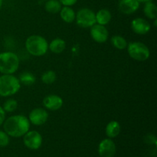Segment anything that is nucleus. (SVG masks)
I'll return each instance as SVG.
<instances>
[{"label": "nucleus", "instance_id": "1", "mask_svg": "<svg viewBox=\"0 0 157 157\" xmlns=\"http://www.w3.org/2000/svg\"><path fill=\"white\" fill-rule=\"evenodd\" d=\"M4 131L12 137H21L30 129L29 118L23 115H14L5 120L3 123Z\"/></svg>", "mask_w": 157, "mask_h": 157}, {"label": "nucleus", "instance_id": "2", "mask_svg": "<svg viewBox=\"0 0 157 157\" xmlns=\"http://www.w3.org/2000/svg\"><path fill=\"white\" fill-rule=\"evenodd\" d=\"M25 44L27 52L32 56H43L48 50V43L47 40L41 35H31L26 39Z\"/></svg>", "mask_w": 157, "mask_h": 157}, {"label": "nucleus", "instance_id": "3", "mask_svg": "<svg viewBox=\"0 0 157 157\" xmlns=\"http://www.w3.org/2000/svg\"><path fill=\"white\" fill-rule=\"evenodd\" d=\"M19 67V58L16 54L11 52L0 53V73L13 75Z\"/></svg>", "mask_w": 157, "mask_h": 157}, {"label": "nucleus", "instance_id": "4", "mask_svg": "<svg viewBox=\"0 0 157 157\" xmlns=\"http://www.w3.org/2000/svg\"><path fill=\"white\" fill-rule=\"evenodd\" d=\"M21 88L18 78L13 75L0 76V97H10L15 94Z\"/></svg>", "mask_w": 157, "mask_h": 157}, {"label": "nucleus", "instance_id": "5", "mask_svg": "<svg viewBox=\"0 0 157 157\" xmlns=\"http://www.w3.org/2000/svg\"><path fill=\"white\" fill-rule=\"evenodd\" d=\"M127 52L131 58L137 61H145L150 58V52L145 44L133 41L127 44Z\"/></svg>", "mask_w": 157, "mask_h": 157}, {"label": "nucleus", "instance_id": "6", "mask_svg": "<svg viewBox=\"0 0 157 157\" xmlns=\"http://www.w3.org/2000/svg\"><path fill=\"white\" fill-rule=\"evenodd\" d=\"M76 23L79 27L87 29L96 24L95 13L88 8H82L80 9L75 16Z\"/></svg>", "mask_w": 157, "mask_h": 157}, {"label": "nucleus", "instance_id": "7", "mask_svg": "<svg viewBox=\"0 0 157 157\" xmlns=\"http://www.w3.org/2000/svg\"><path fill=\"white\" fill-rule=\"evenodd\" d=\"M23 143L30 150H38L42 144V136L36 130L28 131L23 137Z\"/></svg>", "mask_w": 157, "mask_h": 157}, {"label": "nucleus", "instance_id": "8", "mask_svg": "<svg viewBox=\"0 0 157 157\" xmlns=\"http://www.w3.org/2000/svg\"><path fill=\"white\" fill-rule=\"evenodd\" d=\"M48 119V113L45 109L37 107L33 109L29 115V121L35 126H41L45 124Z\"/></svg>", "mask_w": 157, "mask_h": 157}, {"label": "nucleus", "instance_id": "9", "mask_svg": "<svg viewBox=\"0 0 157 157\" xmlns=\"http://www.w3.org/2000/svg\"><path fill=\"white\" fill-rule=\"evenodd\" d=\"M90 34L92 39L100 44L105 43L108 39L109 32L105 26L97 23L90 27Z\"/></svg>", "mask_w": 157, "mask_h": 157}, {"label": "nucleus", "instance_id": "10", "mask_svg": "<svg viewBox=\"0 0 157 157\" xmlns=\"http://www.w3.org/2000/svg\"><path fill=\"white\" fill-rule=\"evenodd\" d=\"M116 145L110 138L103 140L100 143L98 147V153L101 157H113L116 154Z\"/></svg>", "mask_w": 157, "mask_h": 157}, {"label": "nucleus", "instance_id": "11", "mask_svg": "<svg viewBox=\"0 0 157 157\" xmlns=\"http://www.w3.org/2000/svg\"><path fill=\"white\" fill-rule=\"evenodd\" d=\"M131 29L134 33L140 35H144L148 33L151 29L150 23L143 18H134L131 21Z\"/></svg>", "mask_w": 157, "mask_h": 157}, {"label": "nucleus", "instance_id": "12", "mask_svg": "<svg viewBox=\"0 0 157 157\" xmlns=\"http://www.w3.org/2000/svg\"><path fill=\"white\" fill-rule=\"evenodd\" d=\"M43 105L47 110L56 111L63 106V99L56 94H50L43 99Z\"/></svg>", "mask_w": 157, "mask_h": 157}, {"label": "nucleus", "instance_id": "13", "mask_svg": "<svg viewBox=\"0 0 157 157\" xmlns=\"http://www.w3.org/2000/svg\"><path fill=\"white\" fill-rule=\"evenodd\" d=\"M140 2L137 0H119L118 9L124 15H131L138 10Z\"/></svg>", "mask_w": 157, "mask_h": 157}, {"label": "nucleus", "instance_id": "14", "mask_svg": "<svg viewBox=\"0 0 157 157\" xmlns=\"http://www.w3.org/2000/svg\"><path fill=\"white\" fill-rule=\"evenodd\" d=\"M121 124L117 121H112L109 122L106 126L105 133L107 136H108V138L112 139V138L117 137L121 133Z\"/></svg>", "mask_w": 157, "mask_h": 157}, {"label": "nucleus", "instance_id": "15", "mask_svg": "<svg viewBox=\"0 0 157 157\" xmlns=\"http://www.w3.org/2000/svg\"><path fill=\"white\" fill-rule=\"evenodd\" d=\"M96 22L97 24L101 25H104L109 24L112 18L111 13L108 9H100L96 14Z\"/></svg>", "mask_w": 157, "mask_h": 157}, {"label": "nucleus", "instance_id": "16", "mask_svg": "<svg viewBox=\"0 0 157 157\" xmlns=\"http://www.w3.org/2000/svg\"><path fill=\"white\" fill-rule=\"evenodd\" d=\"M66 43L62 38H55L48 44V49L54 54H61L65 50Z\"/></svg>", "mask_w": 157, "mask_h": 157}, {"label": "nucleus", "instance_id": "17", "mask_svg": "<svg viewBox=\"0 0 157 157\" xmlns=\"http://www.w3.org/2000/svg\"><path fill=\"white\" fill-rule=\"evenodd\" d=\"M60 16L64 22L71 23L75 20L76 14L71 6H64L60 11Z\"/></svg>", "mask_w": 157, "mask_h": 157}, {"label": "nucleus", "instance_id": "18", "mask_svg": "<svg viewBox=\"0 0 157 157\" xmlns=\"http://www.w3.org/2000/svg\"><path fill=\"white\" fill-rule=\"evenodd\" d=\"M144 13L146 16L150 19H156L157 17V9L155 3L151 0L145 2L144 7Z\"/></svg>", "mask_w": 157, "mask_h": 157}, {"label": "nucleus", "instance_id": "19", "mask_svg": "<svg viewBox=\"0 0 157 157\" xmlns=\"http://www.w3.org/2000/svg\"><path fill=\"white\" fill-rule=\"evenodd\" d=\"M62 5L59 2V0H47L44 4V9L46 12L52 14H56L60 12Z\"/></svg>", "mask_w": 157, "mask_h": 157}, {"label": "nucleus", "instance_id": "20", "mask_svg": "<svg viewBox=\"0 0 157 157\" xmlns=\"http://www.w3.org/2000/svg\"><path fill=\"white\" fill-rule=\"evenodd\" d=\"M110 42L112 45L118 50H124L127 48V44H128L127 40L124 37L118 35L112 36V38H110Z\"/></svg>", "mask_w": 157, "mask_h": 157}, {"label": "nucleus", "instance_id": "21", "mask_svg": "<svg viewBox=\"0 0 157 157\" xmlns=\"http://www.w3.org/2000/svg\"><path fill=\"white\" fill-rule=\"evenodd\" d=\"M18 81L21 84H22L25 86H30L35 82V77L31 72L24 71L19 75Z\"/></svg>", "mask_w": 157, "mask_h": 157}, {"label": "nucleus", "instance_id": "22", "mask_svg": "<svg viewBox=\"0 0 157 157\" xmlns=\"http://www.w3.org/2000/svg\"><path fill=\"white\" fill-rule=\"evenodd\" d=\"M57 75L54 71L49 70L44 72L41 75V81L45 84H52L56 81Z\"/></svg>", "mask_w": 157, "mask_h": 157}, {"label": "nucleus", "instance_id": "23", "mask_svg": "<svg viewBox=\"0 0 157 157\" xmlns=\"http://www.w3.org/2000/svg\"><path fill=\"white\" fill-rule=\"evenodd\" d=\"M17 107H18V102L15 99H8L7 101H5L2 106L3 110L8 113L14 112L16 110Z\"/></svg>", "mask_w": 157, "mask_h": 157}, {"label": "nucleus", "instance_id": "24", "mask_svg": "<svg viewBox=\"0 0 157 157\" xmlns=\"http://www.w3.org/2000/svg\"><path fill=\"white\" fill-rule=\"evenodd\" d=\"M9 136L3 130H0V147H5L9 145Z\"/></svg>", "mask_w": 157, "mask_h": 157}, {"label": "nucleus", "instance_id": "25", "mask_svg": "<svg viewBox=\"0 0 157 157\" xmlns=\"http://www.w3.org/2000/svg\"><path fill=\"white\" fill-rule=\"evenodd\" d=\"M145 141L147 144H154V145L156 144V138L153 135H147L145 137Z\"/></svg>", "mask_w": 157, "mask_h": 157}, {"label": "nucleus", "instance_id": "26", "mask_svg": "<svg viewBox=\"0 0 157 157\" xmlns=\"http://www.w3.org/2000/svg\"><path fill=\"white\" fill-rule=\"evenodd\" d=\"M61 4L64 6H72L78 2V0H59Z\"/></svg>", "mask_w": 157, "mask_h": 157}, {"label": "nucleus", "instance_id": "27", "mask_svg": "<svg viewBox=\"0 0 157 157\" xmlns=\"http://www.w3.org/2000/svg\"><path fill=\"white\" fill-rule=\"evenodd\" d=\"M6 120V111L3 110L2 107L0 106V126L2 125Z\"/></svg>", "mask_w": 157, "mask_h": 157}, {"label": "nucleus", "instance_id": "28", "mask_svg": "<svg viewBox=\"0 0 157 157\" xmlns=\"http://www.w3.org/2000/svg\"><path fill=\"white\" fill-rule=\"evenodd\" d=\"M137 1L139 2L140 3H145V2H147L150 1V0H137Z\"/></svg>", "mask_w": 157, "mask_h": 157}, {"label": "nucleus", "instance_id": "29", "mask_svg": "<svg viewBox=\"0 0 157 157\" xmlns=\"http://www.w3.org/2000/svg\"><path fill=\"white\" fill-rule=\"evenodd\" d=\"M2 3H3V0H0V9H1L2 6Z\"/></svg>", "mask_w": 157, "mask_h": 157}, {"label": "nucleus", "instance_id": "30", "mask_svg": "<svg viewBox=\"0 0 157 157\" xmlns=\"http://www.w3.org/2000/svg\"><path fill=\"white\" fill-rule=\"evenodd\" d=\"M46 1H47V0H46Z\"/></svg>", "mask_w": 157, "mask_h": 157}]
</instances>
